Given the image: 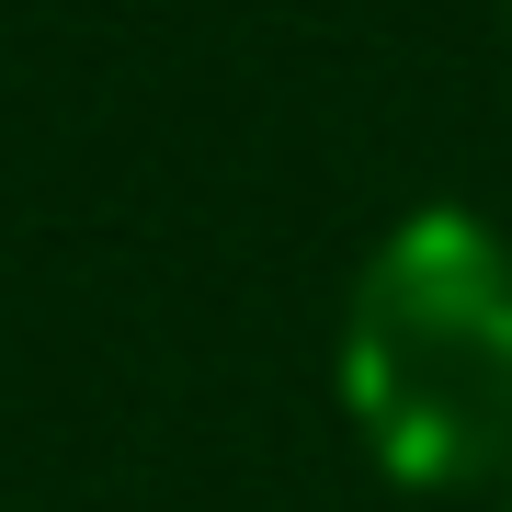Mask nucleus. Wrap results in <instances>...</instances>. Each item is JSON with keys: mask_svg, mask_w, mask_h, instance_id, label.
Here are the masks:
<instances>
[{"mask_svg": "<svg viewBox=\"0 0 512 512\" xmlns=\"http://www.w3.org/2000/svg\"><path fill=\"white\" fill-rule=\"evenodd\" d=\"M342 410L387 478H478L512 456V239L421 205L365 251L342 308Z\"/></svg>", "mask_w": 512, "mask_h": 512, "instance_id": "f257e3e1", "label": "nucleus"}]
</instances>
